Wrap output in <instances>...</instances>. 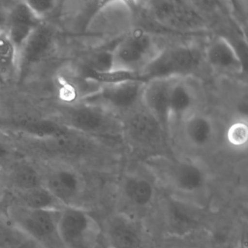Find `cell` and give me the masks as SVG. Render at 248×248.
<instances>
[{
	"label": "cell",
	"instance_id": "1",
	"mask_svg": "<svg viewBox=\"0 0 248 248\" xmlns=\"http://www.w3.org/2000/svg\"><path fill=\"white\" fill-rule=\"evenodd\" d=\"M62 121L68 128L98 140H118L124 136L123 120L101 106L85 101L71 104Z\"/></svg>",
	"mask_w": 248,
	"mask_h": 248
},
{
	"label": "cell",
	"instance_id": "2",
	"mask_svg": "<svg viewBox=\"0 0 248 248\" xmlns=\"http://www.w3.org/2000/svg\"><path fill=\"white\" fill-rule=\"evenodd\" d=\"M147 168L155 182L181 194L200 193L208 180L204 167L189 159L156 156L148 162Z\"/></svg>",
	"mask_w": 248,
	"mask_h": 248
},
{
	"label": "cell",
	"instance_id": "3",
	"mask_svg": "<svg viewBox=\"0 0 248 248\" xmlns=\"http://www.w3.org/2000/svg\"><path fill=\"white\" fill-rule=\"evenodd\" d=\"M204 61V52L197 46H171L161 49L139 75L146 82L156 79H183L199 70Z\"/></svg>",
	"mask_w": 248,
	"mask_h": 248
},
{
	"label": "cell",
	"instance_id": "4",
	"mask_svg": "<svg viewBox=\"0 0 248 248\" xmlns=\"http://www.w3.org/2000/svg\"><path fill=\"white\" fill-rule=\"evenodd\" d=\"M143 5L151 19L166 30L191 34L208 28L205 15L191 1L154 0Z\"/></svg>",
	"mask_w": 248,
	"mask_h": 248
},
{
	"label": "cell",
	"instance_id": "5",
	"mask_svg": "<svg viewBox=\"0 0 248 248\" xmlns=\"http://www.w3.org/2000/svg\"><path fill=\"white\" fill-rule=\"evenodd\" d=\"M101 228L95 217L82 207L65 206L59 210L58 236L64 248H96Z\"/></svg>",
	"mask_w": 248,
	"mask_h": 248
},
{
	"label": "cell",
	"instance_id": "6",
	"mask_svg": "<svg viewBox=\"0 0 248 248\" xmlns=\"http://www.w3.org/2000/svg\"><path fill=\"white\" fill-rule=\"evenodd\" d=\"M160 50L152 34L144 30H133L110 51V71L139 74Z\"/></svg>",
	"mask_w": 248,
	"mask_h": 248
},
{
	"label": "cell",
	"instance_id": "7",
	"mask_svg": "<svg viewBox=\"0 0 248 248\" xmlns=\"http://www.w3.org/2000/svg\"><path fill=\"white\" fill-rule=\"evenodd\" d=\"M145 84L139 79L101 84L98 91L91 93L82 101L101 106L116 114H127L141 105Z\"/></svg>",
	"mask_w": 248,
	"mask_h": 248
},
{
	"label": "cell",
	"instance_id": "8",
	"mask_svg": "<svg viewBox=\"0 0 248 248\" xmlns=\"http://www.w3.org/2000/svg\"><path fill=\"white\" fill-rule=\"evenodd\" d=\"M61 209V208H60ZM58 210H38L17 205L11 211L13 221L21 230L37 242H59ZM61 244V243H60Z\"/></svg>",
	"mask_w": 248,
	"mask_h": 248
},
{
	"label": "cell",
	"instance_id": "9",
	"mask_svg": "<svg viewBox=\"0 0 248 248\" xmlns=\"http://www.w3.org/2000/svg\"><path fill=\"white\" fill-rule=\"evenodd\" d=\"M43 175V185L62 206L76 205L85 188L83 177L72 167L61 165Z\"/></svg>",
	"mask_w": 248,
	"mask_h": 248
},
{
	"label": "cell",
	"instance_id": "10",
	"mask_svg": "<svg viewBox=\"0 0 248 248\" xmlns=\"http://www.w3.org/2000/svg\"><path fill=\"white\" fill-rule=\"evenodd\" d=\"M123 124L124 136L140 146H157L166 133L159 122L142 105L125 114Z\"/></svg>",
	"mask_w": 248,
	"mask_h": 248
},
{
	"label": "cell",
	"instance_id": "11",
	"mask_svg": "<svg viewBox=\"0 0 248 248\" xmlns=\"http://www.w3.org/2000/svg\"><path fill=\"white\" fill-rule=\"evenodd\" d=\"M105 233L108 248H144L143 229L127 213L113 215L106 224Z\"/></svg>",
	"mask_w": 248,
	"mask_h": 248
},
{
	"label": "cell",
	"instance_id": "12",
	"mask_svg": "<svg viewBox=\"0 0 248 248\" xmlns=\"http://www.w3.org/2000/svg\"><path fill=\"white\" fill-rule=\"evenodd\" d=\"M56 31L50 24L41 23L18 52L19 75L44 60L53 50Z\"/></svg>",
	"mask_w": 248,
	"mask_h": 248
},
{
	"label": "cell",
	"instance_id": "13",
	"mask_svg": "<svg viewBox=\"0 0 248 248\" xmlns=\"http://www.w3.org/2000/svg\"><path fill=\"white\" fill-rule=\"evenodd\" d=\"M175 78L156 79L145 84L142 93L141 105L163 127L167 133L170 130L169 99L171 85Z\"/></svg>",
	"mask_w": 248,
	"mask_h": 248
},
{
	"label": "cell",
	"instance_id": "14",
	"mask_svg": "<svg viewBox=\"0 0 248 248\" xmlns=\"http://www.w3.org/2000/svg\"><path fill=\"white\" fill-rule=\"evenodd\" d=\"M26 1L13 4L7 11L2 30L15 44L19 52L34 30L41 24Z\"/></svg>",
	"mask_w": 248,
	"mask_h": 248
},
{
	"label": "cell",
	"instance_id": "15",
	"mask_svg": "<svg viewBox=\"0 0 248 248\" xmlns=\"http://www.w3.org/2000/svg\"><path fill=\"white\" fill-rule=\"evenodd\" d=\"M204 59L209 66L220 73L239 75L244 70L243 62L236 49L226 37H214L207 44Z\"/></svg>",
	"mask_w": 248,
	"mask_h": 248
},
{
	"label": "cell",
	"instance_id": "16",
	"mask_svg": "<svg viewBox=\"0 0 248 248\" xmlns=\"http://www.w3.org/2000/svg\"><path fill=\"white\" fill-rule=\"evenodd\" d=\"M152 178L132 174L122 181L121 193L127 204L138 210H146L155 204L156 200V185Z\"/></svg>",
	"mask_w": 248,
	"mask_h": 248
},
{
	"label": "cell",
	"instance_id": "17",
	"mask_svg": "<svg viewBox=\"0 0 248 248\" xmlns=\"http://www.w3.org/2000/svg\"><path fill=\"white\" fill-rule=\"evenodd\" d=\"M13 128L21 139L32 140L52 139L69 130L62 121L44 118L20 120Z\"/></svg>",
	"mask_w": 248,
	"mask_h": 248
},
{
	"label": "cell",
	"instance_id": "18",
	"mask_svg": "<svg viewBox=\"0 0 248 248\" xmlns=\"http://www.w3.org/2000/svg\"><path fill=\"white\" fill-rule=\"evenodd\" d=\"M184 131L187 141L198 149L207 147L216 136V127L211 118L194 111L184 119Z\"/></svg>",
	"mask_w": 248,
	"mask_h": 248
},
{
	"label": "cell",
	"instance_id": "19",
	"mask_svg": "<svg viewBox=\"0 0 248 248\" xmlns=\"http://www.w3.org/2000/svg\"><path fill=\"white\" fill-rule=\"evenodd\" d=\"M194 95L190 87L183 79L175 78L171 85L169 99V117L172 122L184 120L193 112Z\"/></svg>",
	"mask_w": 248,
	"mask_h": 248
},
{
	"label": "cell",
	"instance_id": "20",
	"mask_svg": "<svg viewBox=\"0 0 248 248\" xmlns=\"http://www.w3.org/2000/svg\"><path fill=\"white\" fill-rule=\"evenodd\" d=\"M19 75L18 50L9 36L0 30V81L10 82Z\"/></svg>",
	"mask_w": 248,
	"mask_h": 248
},
{
	"label": "cell",
	"instance_id": "21",
	"mask_svg": "<svg viewBox=\"0 0 248 248\" xmlns=\"http://www.w3.org/2000/svg\"><path fill=\"white\" fill-rule=\"evenodd\" d=\"M16 193L27 191L43 185V175L29 162H18L11 168L8 176Z\"/></svg>",
	"mask_w": 248,
	"mask_h": 248
},
{
	"label": "cell",
	"instance_id": "22",
	"mask_svg": "<svg viewBox=\"0 0 248 248\" xmlns=\"http://www.w3.org/2000/svg\"><path fill=\"white\" fill-rule=\"evenodd\" d=\"M16 195L19 200L18 205L27 208L58 210L62 207L44 185L17 192Z\"/></svg>",
	"mask_w": 248,
	"mask_h": 248
},
{
	"label": "cell",
	"instance_id": "23",
	"mask_svg": "<svg viewBox=\"0 0 248 248\" xmlns=\"http://www.w3.org/2000/svg\"><path fill=\"white\" fill-rule=\"evenodd\" d=\"M226 142L233 149L242 150L248 146V127L246 119L232 122L226 132Z\"/></svg>",
	"mask_w": 248,
	"mask_h": 248
},
{
	"label": "cell",
	"instance_id": "24",
	"mask_svg": "<svg viewBox=\"0 0 248 248\" xmlns=\"http://www.w3.org/2000/svg\"><path fill=\"white\" fill-rule=\"evenodd\" d=\"M34 15L42 22L59 8L60 2L55 0H30L26 1Z\"/></svg>",
	"mask_w": 248,
	"mask_h": 248
},
{
	"label": "cell",
	"instance_id": "25",
	"mask_svg": "<svg viewBox=\"0 0 248 248\" xmlns=\"http://www.w3.org/2000/svg\"><path fill=\"white\" fill-rule=\"evenodd\" d=\"M11 150L9 144L5 139L0 136V164L11 155Z\"/></svg>",
	"mask_w": 248,
	"mask_h": 248
},
{
	"label": "cell",
	"instance_id": "26",
	"mask_svg": "<svg viewBox=\"0 0 248 248\" xmlns=\"http://www.w3.org/2000/svg\"><path fill=\"white\" fill-rule=\"evenodd\" d=\"M5 181H6V179H5V175H4L3 172L0 168V199L2 198L4 194V191H5Z\"/></svg>",
	"mask_w": 248,
	"mask_h": 248
},
{
	"label": "cell",
	"instance_id": "27",
	"mask_svg": "<svg viewBox=\"0 0 248 248\" xmlns=\"http://www.w3.org/2000/svg\"><path fill=\"white\" fill-rule=\"evenodd\" d=\"M2 223H3V217H2V213L0 212V228L2 226Z\"/></svg>",
	"mask_w": 248,
	"mask_h": 248
}]
</instances>
